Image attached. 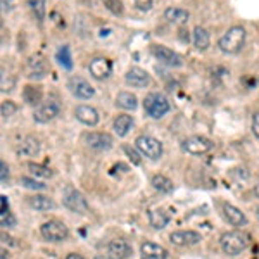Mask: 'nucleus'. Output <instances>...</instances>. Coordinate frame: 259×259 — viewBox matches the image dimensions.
I'll use <instances>...</instances> for the list:
<instances>
[{
  "instance_id": "f257e3e1",
  "label": "nucleus",
  "mask_w": 259,
  "mask_h": 259,
  "mask_svg": "<svg viewBox=\"0 0 259 259\" xmlns=\"http://www.w3.org/2000/svg\"><path fill=\"white\" fill-rule=\"evenodd\" d=\"M245 36H247L245 28L232 26L218 40V47H220L221 52L230 54V56H233V54H239L240 50L244 49V45H245Z\"/></svg>"
},
{
  "instance_id": "f03ea898",
  "label": "nucleus",
  "mask_w": 259,
  "mask_h": 259,
  "mask_svg": "<svg viewBox=\"0 0 259 259\" xmlns=\"http://www.w3.org/2000/svg\"><path fill=\"white\" fill-rule=\"evenodd\" d=\"M220 242H221V249H223L225 254H228V256H239L242 250L247 249L249 237L245 235L244 232L233 230V232L223 233Z\"/></svg>"
},
{
  "instance_id": "7ed1b4c3",
  "label": "nucleus",
  "mask_w": 259,
  "mask_h": 259,
  "mask_svg": "<svg viewBox=\"0 0 259 259\" xmlns=\"http://www.w3.org/2000/svg\"><path fill=\"white\" fill-rule=\"evenodd\" d=\"M62 204L71 212H76V214H87L89 212V202H87V199L73 185H66L64 190H62Z\"/></svg>"
},
{
  "instance_id": "20e7f679",
  "label": "nucleus",
  "mask_w": 259,
  "mask_h": 259,
  "mask_svg": "<svg viewBox=\"0 0 259 259\" xmlns=\"http://www.w3.org/2000/svg\"><path fill=\"white\" fill-rule=\"evenodd\" d=\"M144 109L145 112L154 119H161L162 116H166L171 109L169 100L164 97L162 94H157V92H152L147 97L144 99Z\"/></svg>"
},
{
  "instance_id": "39448f33",
  "label": "nucleus",
  "mask_w": 259,
  "mask_h": 259,
  "mask_svg": "<svg viewBox=\"0 0 259 259\" xmlns=\"http://www.w3.org/2000/svg\"><path fill=\"white\" fill-rule=\"evenodd\" d=\"M135 147L142 156L149 157L152 161H157L162 156V144L157 139L150 135H140L135 140Z\"/></svg>"
},
{
  "instance_id": "423d86ee",
  "label": "nucleus",
  "mask_w": 259,
  "mask_h": 259,
  "mask_svg": "<svg viewBox=\"0 0 259 259\" xmlns=\"http://www.w3.org/2000/svg\"><path fill=\"white\" fill-rule=\"evenodd\" d=\"M40 232H41V237L49 242H62L69 237L68 227H66L64 223H61V221H56V220L47 221V223L41 225Z\"/></svg>"
},
{
  "instance_id": "0eeeda50",
  "label": "nucleus",
  "mask_w": 259,
  "mask_h": 259,
  "mask_svg": "<svg viewBox=\"0 0 259 259\" xmlns=\"http://www.w3.org/2000/svg\"><path fill=\"white\" fill-rule=\"evenodd\" d=\"M214 147L212 140H209L207 137H200V135H194L189 137L182 142V149L185 152L192 154V156H202V154L209 152V150Z\"/></svg>"
},
{
  "instance_id": "6e6552de",
  "label": "nucleus",
  "mask_w": 259,
  "mask_h": 259,
  "mask_svg": "<svg viewBox=\"0 0 259 259\" xmlns=\"http://www.w3.org/2000/svg\"><path fill=\"white\" fill-rule=\"evenodd\" d=\"M61 112V106L56 102V100H47V102L40 104L38 107L33 112V119L36 123H49L54 118H57Z\"/></svg>"
},
{
  "instance_id": "1a4fd4ad",
  "label": "nucleus",
  "mask_w": 259,
  "mask_h": 259,
  "mask_svg": "<svg viewBox=\"0 0 259 259\" xmlns=\"http://www.w3.org/2000/svg\"><path fill=\"white\" fill-rule=\"evenodd\" d=\"M68 87H69L71 94H73L74 97L81 99V100H89L95 95L94 87H92L90 83L81 76H71L69 81H68Z\"/></svg>"
},
{
  "instance_id": "9d476101",
  "label": "nucleus",
  "mask_w": 259,
  "mask_h": 259,
  "mask_svg": "<svg viewBox=\"0 0 259 259\" xmlns=\"http://www.w3.org/2000/svg\"><path fill=\"white\" fill-rule=\"evenodd\" d=\"M152 54L156 56L157 61L166 66H169V68H180V66L183 64L182 57H180L177 52H173L171 49L164 47V45H154Z\"/></svg>"
},
{
  "instance_id": "9b49d317",
  "label": "nucleus",
  "mask_w": 259,
  "mask_h": 259,
  "mask_svg": "<svg viewBox=\"0 0 259 259\" xmlns=\"http://www.w3.org/2000/svg\"><path fill=\"white\" fill-rule=\"evenodd\" d=\"M171 244L178 245V247H190V245H195L202 240V235L194 230H180V232H173L169 235Z\"/></svg>"
},
{
  "instance_id": "f8f14e48",
  "label": "nucleus",
  "mask_w": 259,
  "mask_h": 259,
  "mask_svg": "<svg viewBox=\"0 0 259 259\" xmlns=\"http://www.w3.org/2000/svg\"><path fill=\"white\" fill-rule=\"evenodd\" d=\"M85 140H87V145H89L90 149L97 150V152H106V150H109L112 147V144H114L109 133H102V132H92L85 137Z\"/></svg>"
},
{
  "instance_id": "ddd939ff",
  "label": "nucleus",
  "mask_w": 259,
  "mask_h": 259,
  "mask_svg": "<svg viewBox=\"0 0 259 259\" xmlns=\"http://www.w3.org/2000/svg\"><path fill=\"white\" fill-rule=\"evenodd\" d=\"M89 71L95 80H106V78L111 76L112 64L109 59H106V57H95V59L90 61Z\"/></svg>"
},
{
  "instance_id": "4468645a",
  "label": "nucleus",
  "mask_w": 259,
  "mask_h": 259,
  "mask_svg": "<svg viewBox=\"0 0 259 259\" xmlns=\"http://www.w3.org/2000/svg\"><path fill=\"white\" fill-rule=\"evenodd\" d=\"M133 254L132 245L123 239L111 240L107 245V257L109 259H128Z\"/></svg>"
},
{
  "instance_id": "2eb2a0df",
  "label": "nucleus",
  "mask_w": 259,
  "mask_h": 259,
  "mask_svg": "<svg viewBox=\"0 0 259 259\" xmlns=\"http://www.w3.org/2000/svg\"><path fill=\"white\" fill-rule=\"evenodd\" d=\"M124 80H126L128 85L135 87V89H145V87L150 85L149 73L145 69H142V68H137V66H135V68H132V69H128Z\"/></svg>"
},
{
  "instance_id": "dca6fc26",
  "label": "nucleus",
  "mask_w": 259,
  "mask_h": 259,
  "mask_svg": "<svg viewBox=\"0 0 259 259\" xmlns=\"http://www.w3.org/2000/svg\"><path fill=\"white\" fill-rule=\"evenodd\" d=\"M74 116H76V119L80 121V123L87 124V126H95L100 119L97 109H94V107H90V106H78L76 109H74Z\"/></svg>"
},
{
  "instance_id": "f3484780",
  "label": "nucleus",
  "mask_w": 259,
  "mask_h": 259,
  "mask_svg": "<svg viewBox=\"0 0 259 259\" xmlns=\"http://www.w3.org/2000/svg\"><path fill=\"white\" fill-rule=\"evenodd\" d=\"M142 259H166L168 257V250L162 245L154 244V242H144L140 245Z\"/></svg>"
},
{
  "instance_id": "a211bd4d",
  "label": "nucleus",
  "mask_w": 259,
  "mask_h": 259,
  "mask_svg": "<svg viewBox=\"0 0 259 259\" xmlns=\"http://www.w3.org/2000/svg\"><path fill=\"white\" fill-rule=\"evenodd\" d=\"M164 18L171 24H178V26H183V24L189 23L190 12L185 11V9H182V7H168V9L164 11Z\"/></svg>"
},
{
  "instance_id": "6ab92c4d",
  "label": "nucleus",
  "mask_w": 259,
  "mask_h": 259,
  "mask_svg": "<svg viewBox=\"0 0 259 259\" xmlns=\"http://www.w3.org/2000/svg\"><path fill=\"white\" fill-rule=\"evenodd\" d=\"M223 212H225V218L228 220V223H232L233 227H245L247 225V216L239 207L232 206V204H225Z\"/></svg>"
},
{
  "instance_id": "aec40b11",
  "label": "nucleus",
  "mask_w": 259,
  "mask_h": 259,
  "mask_svg": "<svg viewBox=\"0 0 259 259\" xmlns=\"http://www.w3.org/2000/svg\"><path fill=\"white\" fill-rule=\"evenodd\" d=\"M116 106L124 111H135L139 107V99L132 92H119L116 97Z\"/></svg>"
},
{
  "instance_id": "412c9836",
  "label": "nucleus",
  "mask_w": 259,
  "mask_h": 259,
  "mask_svg": "<svg viewBox=\"0 0 259 259\" xmlns=\"http://www.w3.org/2000/svg\"><path fill=\"white\" fill-rule=\"evenodd\" d=\"M40 152V142L33 137H26L23 142H19L18 145V154L21 156H26V157H33Z\"/></svg>"
},
{
  "instance_id": "4be33fe9",
  "label": "nucleus",
  "mask_w": 259,
  "mask_h": 259,
  "mask_svg": "<svg viewBox=\"0 0 259 259\" xmlns=\"http://www.w3.org/2000/svg\"><path fill=\"white\" fill-rule=\"evenodd\" d=\"M169 214L164 209H149V223L152 228L162 230L169 223Z\"/></svg>"
},
{
  "instance_id": "5701e85b",
  "label": "nucleus",
  "mask_w": 259,
  "mask_h": 259,
  "mask_svg": "<svg viewBox=\"0 0 259 259\" xmlns=\"http://www.w3.org/2000/svg\"><path fill=\"white\" fill-rule=\"evenodd\" d=\"M133 118L128 114H119L118 118L114 119V123H112V126H114V132L118 137H126L130 133V130L133 128Z\"/></svg>"
},
{
  "instance_id": "b1692460",
  "label": "nucleus",
  "mask_w": 259,
  "mask_h": 259,
  "mask_svg": "<svg viewBox=\"0 0 259 259\" xmlns=\"http://www.w3.org/2000/svg\"><path fill=\"white\" fill-rule=\"evenodd\" d=\"M23 99H24V102L30 104V106H40L41 99H44V92H41L40 87L26 85L23 90Z\"/></svg>"
},
{
  "instance_id": "393cba45",
  "label": "nucleus",
  "mask_w": 259,
  "mask_h": 259,
  "mask_svg": "<svg viewBox=\"0 0 259 259\" xmlns=\"http://www.w3.org/2000/svg\"><path fill=\"white\" fill-rule=\"evenodd\" d=\"M28 204L30 207L36 211H50L56 207L54 200L50 197H45V195H33V197H28Z\"/></svg>"
},
{
  "instance_id": "a878e982",
  "label": "nucleus",
  "mask_w": 259,
  "mask_h": 259,
  "mask_svg": "<svg viewBox=\"0 0 259 259\" xmlns=\"http://www.w3.org/2000/svg\"><path fill=\"white\" fill-rule=\"evenodd\" d=\"M209 44H211V36H209V31L206 30V28H202V26H197L194 30V45H195V49L197 50H206L207 47H209Z\"/></svg>"
},
{
  "instance_id": "bb28decb",
  "label": "nucleus",
  "mask_w": 259,
  "mask_h": 259,
  "mask_svg": "<svg viewBox=\"0 0 259 259\" xmlns=\"http://www.w3.org/2000/svg\"><path fill=\"white\" fill-rule=\"evenodd\" d=\"M56 59L62 69H68V71L73 69V56H71L69 45H62V47H59V50H57V54H56Z\"/></svg>"
},
{
  "instance_id": "cd10ccee",
  "label": "nucleus",
  "mask_w": 259,
  "mask_h": 259,
  "mask_svg": "<svg viewBox=\"0 0 259 259\" xmlns=\"http://www.w3.org/2000/svg\"><path fill=\"white\" fill-rule=\"evenodd\" d=\"M152 187L156 190L162 192V194H169V192H173V182L164 177V175H156V177H152Z\"/></svg>"
},
{
  "instance_id": "c85d7f7f",
  "label": "nucleus",
  "mask_w": 259,
  "mask_h": 259,
  "mask_svg": "<svg viewBox=\"0 0 259 259\" xmlns=\"http://www.w3.org/2000/svg\"><path fill=\"white\" fill-rule=\"evenodd\" d=\"M28 6H30L35 19L41 23L45 19V0H28Z\"/></svg>"
},
{
  "instance_id": "c756f323",
  "label": "nucleus",
  "mask_w": 259,
  "mask_h": 259,
  "mask_svg": "<svg viewBox=\"0 0 259 259\" xmlns=\"http://www.w3.org/2000/svg\"><path fill=\"white\" fill-rule=\"evenodd\" d=\"M45 74H47V66H45L44 61H35L31 59L30 62V74L28 76L30 78H44Z\"/></svg>"
},
{
  "instance_id": "7c9ffc66",
  "label": "nucleus",
  "mask_w": 259,
  "mask_h": 259,
  "mask_svg": "<svg viewBox=\"0 0 259 259\" xmlns=\"http://www.w3.org/2000/svg\"><path fill=\"white\" fill-rule=\"evenodd\" d=\"M28 169L31 171L33 177H40V178L52 177V171L49 168H45V166H41V164H35V162H30V164H28Z\"/></svg>"
},
{
  "instance_id": "2f4dec72",
  "label": "nucleus",
  "mask_w": 259,
  "mask_h": 259,
  "mask_svg": "<svg viewBox=\"0 0 259 259\" xmlns=\"http://www.w3.org/2000/svg\"><path fill=\"white\" fill-rule=\"evenodd\" d=\"M21 185L26 187V189H30V190H45V189H47V185H45V183L38 182V180H33L30 177L21 178Z\"/></svg>"
},
{
  "instance_id": "473e14b6",
  "label": "nucleus",
  "mask_w": 259,
  "mask_h": 259,
  "mask_svg": "<svg viewBox=\"0 0 259 259\" xmlns=\"http://www.w3.org/2000/svg\"><path fill=\"white\" fill-rule=\"evenodd\" d=\"M16 111H18V106H16L12 100H6V102H2V106H0V114H2V118H11L12 114H16Z\"/></svg>"
},
{
  "instance_id": "72a5a7b5",
  "label": "nucleus",
  "mask_w": 259,
  "mask_h": 259,
  "mask_svg": "<svg viewBox=\"0 0 259 259\" xmlns=\"http://www.w3.org/2000/svg\"><path fill=\"white\" fill-rule=\"evenodd\" d=\"M102 2H104V6L112 12V14H116V16L123 14V6H121L119 0H102Z\"/></svg>"
},
{
  "instance_id": "f704fd0d",
  "label": "nucleus",
  "mask_w": 259,
  "mask_h": 259,
  "mask_svg": "<svg viewBox=\"0 0 259 259\" xmlns=\"http://www.w3.org/2000/svg\"><path fill=\"white\" fill-rule=\"evenodd\" d=\"M0 223H2V227H14L16 220L9 211H6V212H0Z\"/></svg>"
},
{
  "instance_id": "c9c22d12",
  "label": "nucleus",
  "mask_w": 259,
  "mask_h": 259,
  "mask_svg": "<svg viewBox=\"0 0 259 259\" xmlns=\"http://www.w3.org/2000/svg\"><path fill=\"white\" fill-rule=\"evenodd\" d=\"M123 150L126 152V156H128L133 162H135V164H140V156H139V152H137L135 149H132L130 145H123Z\"/></svg>"
},
{
  "instance_id": "e433bc0d",
  "label": "nucleus",
  "mask_w": 259,
  "mask_h": 259,
  "mask_svg": "<svg viewBox=\"0 0 259 259\" xmlns=\"http://www.w3.org/2000/svg\"><path fill=\"white\" fill-rule=\"evenodd\" d=\"M133 2H135V6L144 12L152 9V0H133Z\"/></svg>"
},
{
  "instance_id": "4c0bfd02",
  "label": "nucleus",
  "mask_w": 259,
  "mask_h": 259,
  "mask_svg": "<svg viewBox=\"0 0 259 259\" xmlns=\"http://www.w3.org/2000/svg\"><path fill=\"white\" fill-rule=\"evenodd\" d=\"M0 180H2V183H7V180H9V166L6 164V161L0 162Z\"/></svg>"
},
{
  "instance_id": "58836bf2",
  "label": "nucleus",
  "mask_w": 259,
  "mask_h": 259,
  "mask_svg": "<svg viewBox=\"0 0 259 259\" xmlns=\"http://www.w3.org/2000/svg\"><path fill=\"white\" fill-rule=\"evenodd\" d=\"M252 132L259 139V112H256V114L252 116Z\"/></svg>"
},
{
  "instance_id": "ea45409f",
  "label": "nucleus",
  "mask_w": 259,
  "mask_h": 259,
  "mask_svg": "<svg viewBox=\"0 0 259 259\" xmlns=\"http://www.w3.org/2000/svg\"><path fill=\"white\" fill-rule=\"evenodd\" d=\"M14 6H16V0H2V11L4 12H9Z\"/></svg>"
},
{
  "instance_id": "a19ab883",
  "label": "nucleus",
  "mask_w": 259,
  "mask_h": 259,
  "mask_svg": "<svg viewBox=\"0 0 259 259\" xmlns=\"http://www.w3.org/2000/svg\"><path fill=\"white\" fill-rule=\"evenodd\" d=\"M0 202H2V212L9 211V200H7L6 195H2V197H0Z\"/></svg>"
},
{
  "instance_id": "79ce46f5",
  "label": "nucleus",
  "mask_w": 259,
  "mask_h": 259,
  "mask_svg": "<svg viewBox=\"0 0 259 259\" xmlns=\"http://www.w3.org/2000/svg\"><path fill=\"white\" fill-rule=\"evenodd\" d=\"M66 259H85L81 256V254H76V252H71V254H68V256H66Z\"/></svg>"
},
{
  "instance_id": "37998d69",
  "label": "nucleus",
  "mask_w": 259,
  "mask_h": 259,
  "mask_svg": "<svg viewBox=\"0 0 259 259\" xmlns=\"http://www.w3.org/2000/svg\"><path fill=\"white\" fill-rule=\"evenodd\" d=\"M0 259H7V252H6V250H2V252H0Z\"/></svg>"
},
{
  "instance_id": "c03bdc74",
  "label": "nucleus",
  "mask_w": 259,
  "mask_h": 259,
  "mask_svg": "<svg viewBox=\"0 0 259 259\" xmlns=\"http://www.w3.org/2000/svg\"><path fill=\"white\" fill-rule=\"evenodd\" d=\"M254 194H256V197H259V185H256V189H254Z\"/></svg>"
},
{
  "instance_id": "a18cd8bd",
  "label": "nucleus",
  "mask_w": 259,
  "mask_h": 259,
  "mask_svg": "<svg viewBox=\"0 0 259 259\" xmlns=\"http://www.w3.org/2000/svg\"><path fill=\"white\" fill-rule=\"evenodd\" d=\"M94 259H109V257H104V256H95Z\"/></svg>"
}]
</instances>
